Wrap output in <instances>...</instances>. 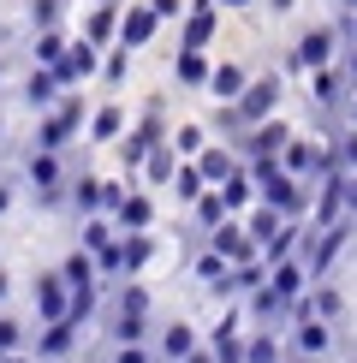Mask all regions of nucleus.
Wrapping results in <instances>:
<instances>
[{
	"label": "nucleus",
	"mask_w": 357,
	"mask_h": 363,
	"mask_svg": "<svg viewBox=\"0 0 357 363\" xmlns=\"http://www.w3.org/2000/svg\"><path fill=\"white\" fill-rule=\"evenodd\" d=\"M286 345H292V357H304V363H327L334 357V345H339V322H292V334H286Z\"/></svg>",
	"instance_id": "obj_1"
},
{
	"label": "nucleus",
	"mask_w": 357,
	"mask_h": 363,
	"mask_svg": "<svg viewBox=\"0 0 357 363\" xmlns=\"http://www.w3.org/2000/svg\"><path fill=\"white\" fill-rule=\"evenodd\" d=\"M78 340H84V322H72V315H60V322H42V334H36V363H66L72 352H78Z\"/></svg>",
	"instance_id": "obj_2"
},
{
	"label": "nucleus",
	"mask_w": 357,
	"mask_h": 363,
	"mask_svg": "<svg viewBox=\"0 0 357 363\" xmlns=\"http://www.w3.org/2000/svg\"><path fill=\"white\" fill-rule=\"evenodd\" d=\"M310 315H316V322H346V292L327 286V280H316V286L292 304V322H310ZM286 334H292V328H286Z\"/></svg>",
	"instance_id": "obj_3"
},
{
	"label": "nucleus",
	"mask_w": 357,
	"mask_h": 363,
	"mask_svg": "<svg viewBox=\"0 0 357 363\" xmlns=\"http://www.w3.org/2000/svg\"><path fill=\"white\" fill-rule=\"evenodd\" d=\"M334 48H339V30L316 24V30H304V36H298V48H292L286 66H292V72H322V66H334Z\"/></svg>",
	"instance_id": "obj_4"
},
{
	"label": "nucleus",
	"mask_w": 357,
	"mask_h": 363,
	"mask_svg": "<svg viewBox=\"0 0 357 363\" xmlns=\"http://www.w3.org/2000/svg\"><path fill=\"white\" fill-rule=\"evenodd\" d=\"M238 108V119H244V131L250 125H262V119H274V108H280V72H268V78H250V89L232 101Z\"/></svg>",
	"instance_id": "obj_5"
},
{
	"label": "nucleus",
	"mask_w": 357,
	"mask_h": 363,
	"mask_svg": "<svg viewBox=\"0 0 357 363\" xmlns=\"http://www.w3.org/2000/svg\"><path fill=\"white\" fill-rule=\"evenodd\" d=\"M30 298H36V315H42V322H60V315H72V280L60 274V268H42L36 286H30Z\"/></svg>",
	"instance_id": "obj_6"
},
{
	"label": "nucleus",
	"mask_w": 357,
	"mask_h": 363,
	"mask_svg": "<svg viewBox=\"0 0 357 363\" xmlns=\"http://www.w3.org/2000/svg\"><path fill=\"white\" fill-rule=\"evenodd\" d=\"M208 250H220L232 268H238V262H250V256H262V245L250 238V226L238 220V215H227V220L215 226V233H208Z\"/></svg>",
	"instance_id": "obj_7"
},
{
	"label": "nucleus",
	"mask_w": 357,
	"mask_h": 363,
	"mask_svg": "<svg viewBox=\"0 0 357 363\" xmlns=\"http://www.w3.org/2000/svg\"><path fill=\"white\" fill-rule=\"evenodd\" d=\"M310 96H316V113H339V108L351 101L346 66H322V72H310Z\"/></svg>",
	"instance_id": "obj_8"
},
{
	"label": "nucleus",
	"mask_w": 357,
	"mask_h": 363,
	"mask_svg": "<svg viewBox=\"0 0 357 363\" xmlns=\"http://www.w3.org/2000/svg\"><path fill=\"white\" fill-rule=\"evenodd\" d=\"M286 143H292V131L280 125V119H262V125H250L244 138H238V155H244V161H262V155H280Z\"/></svg>",
	"instance_id": "obj_9"
},
{
	"label": "nucleus",
	"mask_w": 357,
	"mask_h": 363,
	"mask_svg": "<svg viewBox=\"0 0 357 363\" xmlns=\"http://www.w3.org/2000/svg\"><path fill=\"white\" fill-rule=\"evenodd\" d=\"M96 54H101V42H89V36H78V42H72V48H66V60H60V66H54V72H60V84L72 89V84L96 78V72H101V60H96Z\"/></svg>",
	"instance_id": "obj_10"
},
{
	"label": "nucleus",
	"mask_w": 357,
	"mask_h": 363,
	"mask_svg": "<svg viewBox=\"0 0 357 363\" xmlns=\"http://www.w3.org/2000/svg\"><path fill=\"white\" fill-rule=\"evenodd\" d=\"M101 328H108L113 345H131V340H149V334H155V328H149V315H143V310H125V304H108Z\"/></svg>",
	"instance_id": "obj_11"
},
{
	"label": "nucleus",
	"mask_w": 357,
	"mask_h": 363,
	"mask_svg": "<svg viewBox=\"0 0 357 363\" xmlns=\"http://www.w3.org/2000/svg\"><path fill=\"white\" fill-rule=\"evenodd\" d=\"M197 328L191 322H167V328H155V352H161V363H185L191 352H197Z\"/></svg>",
	"instance_id": "obj_12"
},
{
	"label": "nucleus",
	"mask_w": 357,
	"mask_h": 363,
	"mask_svg": "<svg viewBox=\"0 0 357 363\" xmlns=\"http://www.w3.org/2000/svg\"><path fill=\"white\" fill-rule=\"evenodd\" d=\"M280 357H292L286 328H250V340H244V363H280Z\"/></svg>",
	"instance_id": "obj_13"
},
{
	"label": "nucleus",
	"mask_w": 357,
	"mask_h": 363,
	"mask_svg": "<svg viewBox=\"0 0 357 363\" xmlns=\"http://www.w3.org/2000/svg\"><path fill=\"white\" fill-rule=\"evenodd\" d=\"M244 322H250V315H232V310H227V322L208 334V345H215V357H220V363H244V340H250V334H244Z\"/></svg>",
	"instance_id": "obj_14"
},
{
	"label": "nucleus",
	"mask_w": 357,
	"mask_h": 363,
	"mask_svg": "<svg viewBox=\"0 0 357 363\" xmlns=\"http://www.w3.org/2000/svg\"><path fill=\"white\" fill-rule=\"evenodd\" d=\"M113 220H119V233H149V226H155V196L125 191V196H119V208H113Z\"/></svg>",
	"instance_id": "obj_15"
},
{
	"label": "nucleus",
	"mask_w": 357,
	"mask_h": 363,
	"mask_svg": "<svg viewBox=\"0 0 357 363\" xmlns=\"http://www.w3.org/2000/svg\"><path fill=\"white\" fill-rule=\"evenodd\" d=\"M60 89H66V84H60V72L54 66H36V72H30V84H24V101L36 113H54L60 108Z\"/></svg>",
	"instance_id": "obj_16"
},
{
	"label": "nucleus",
	"mask_w": 357,
	"mask_h": 363,
	"mask_svg": "<svg viewBox=\"0 0 357 363\" xmlns=\"http://www.w3.org/2000/svg\"><path fill=\"white\" fill-rule=\"evenodd\" d=\"M215 6H220V0H191L185 30H178V48H203V42L215 36Z\"/></svg>",
	"instance_id": "obj_17"
},
{
	"label": "nucleus",
	"mask_w": 357,
	"mask_h": 363,
	"mask_svg": "<svg viewBox=\"0 0 357 363\" xmlns=\"http://www.w3.org/2000/svg\"><path fill=\"white\" fill-rule=\"evenodd\" d=\"M227 215H232V203H227V191H220V185H208L197 203H191V220H197V233H203V238L215 233V226L227 220Z\"/></svg>",
	"instance_id": "obj_18"
},
{
	"label": "nucleus",
	"mask_w": 357,
	"mask_h": 363,
	"mask_svg": "<svg viewBox=\"0 0 357 363\" xmlns=\"http://www.w3.org/2000/svg\"><path fill=\"white\" fill-rule=\"evenodd\" d=\"M155 24H161L155 6H131L125 18H119V48H143V42L155 36Z\"/></svg>",
	"instance_id": "obj_19"
},
{
	"label": "nucleus",
	"mask_w": 357,
	"mask_h": 363,
	"mask_svg": "<svg viewBox=\"0 0 357 363\" xmlns=\"http://www.w3.org/2000/svg\"><path fill=\"white\" fill-rule=\"evenodd\" d=\"M197 167L208 173V185H227V179L244 167V155H238V149H227V143H215V149H203V155H197Z\"/></svg>",
	"instance_id": "obj_20"
},
{
	"label": "nucleus",
	"mask_w": 357,
	"mask_h": 363,
	"mask_svg": "<svg viewBox=\"0 0 357 363\" xmlns=\"http://www.w3.org/2000/svg\"><path fill=\"white\" fill-rule=\"evenodd\" d=\"M60 274H66L72 280V292H78V286H108V280H101V262H96V250H72L66 256V262H60Z\"/></svg>",
	"instance_id": "obj_21"
},
{
	"label": "nucleus",
	"mask_w": 357,
	"mask_h": 363,
	"mask_svg": "<svg viewBox=\"0 0 357 363\" xmlns=\"http://www.w3.org/2000/svg\"><path fill=\"white\" fill-rule=\"evenodd\" d=\"M173 78L185 84V89H208V78H215V66L203 60V48H178V60H173Z\"/></svg>",
	"instance_id": "obj_22"
},
{
	"label": "nucleus",
	"mask_w": 357,
	"mask_h": 363,
	"mask_svg": "<svg viewBox=\"0 0 357 363\" xmlns=\"http://www.w3.org/2000/svg\"><path fill=\"white\" fill-rule=\"evenodd\" d=\"M244 89H250V72L232 66V60H227V66H215V78H208V96H215V101H238Z\"/></svg>",
	"instance_id": "obj_23"
},
{
	"label": "nucleus",
	"mask_w": 357,
	"mask_h": 363,
	"mask_svg": "<svg viewBox=\"0 0 357 363\" xmlns=\"http://www.w3.org/2000/svg\"><path fill=\"white\" fill-rule=\"evenodd\" d=\"M244 226H250V238L256 245H268V238L286 226V208H274V203H256V208H244Z\"/></svg>",
	"instance_id": "obj_24"
},
{
	"label": "nucleus",
	"mask_w": 357,
	"mask_h": 363,
	"mask_svg": "<svg viewBox=\"0 0 357 363\" xmlns=\"http://www.w3.org/2000/svg\"><path fill=\"white\" fill-rule=\"evenodd\" d=\"M119 256H125V274L149 268V256H155V233H119Z\"/></svg>",
	"instance_id": "obj_25"
},
{
	"label": "nucleus",
	"mask_w": 357,
	"mask_h": 363,
	"mask_svg": "<svg viewBox=\"0 0 357 363\" xmlns=\"http://www.w3.org/2000/svg\"><path fill=\"white\" fill-rule=\"evenodd\" d=\"M203 191H208V173L197 167V161H178V173H173V196H178V203L191 208V203H197Z\"/></svg>",
	"instance_id": "obj_26"
},
{
	"label": "nucleus",
	"mask_w": 357,
	"mask_h": 363,
	"mask_svg": "<svg viewBox=\"0 0 357 363\" xmlns=\"http://www.w3.org/2000/svg\"><path fill=\"white\" fill-rule=\"evenodd\" d=\"M89 138H96V143H113V138H125V108H119V101L96 108V119H89Z\"/></svg>",
	"instance_id": "obj_27"
},
{
	"label": "nucleus",
	"mask_w": 357,
	"mask_h": 363,
	"mask_svg": "<svg viewBox=\"0 0 357 363\" xmlns=\"http://www.w3.org/2000/svg\"><path fill=\"white\" fill-rule=\"evenodd\" d=\"M191 274H197L203 286H215V280H227V274H232V262H227L220 250H208V245H203V250H197V262H191Z\"/></svg>",
	"instance_id": "obj_28"
},
{
	"label": "nucleus",
	"mask_w": 357,
	"mask_h": 363,
	"mask_svg": "<svg viewBox=\"0 0 357 363\" xmlns=\"http://www.w3.org/2000/svg\"><path fill=\"white\" fill-rule=\"evenodd\" d=\"M178 161H185V155H178V149H173V138H167V143L155 149V155H149V167H143V173L155 179V185H173V173H178Z\"/></svg>",
	"instance_id": "obj_29"
},
{
	"label": "nucleus",
	"mask_w": 357,
	"mask_h": 363,
	"mask_svg": "<svg viewBox=\"0 0 357 363\" xmlns=\"http://www.w3.org/2000/svg\"><path fill=\"white\" fill-rule=\"evenodd\" d=\"M6 352H30V328L12 310H0V357H6Z\"/></svg>",
	"instance_id": "obj_30"
},
{
	"label": "nucleus",
	"mask_w": 357,
	"mask_h": 363,
	"mask_svg": "<svg viewBox=\"0 0 357 363\" xmlns=\"http://www.w3.org/2000/svg\"><path fill=\"white\" fill-rule=\"evenodd\" d=\"M66 48H72V42L60 36V24H54V30H36V66H60Z\"/></svg>",
	"instance_id": "obj_31"
},
{
	"label": "nucleus",
	"mask_w": 357,
	"mask_h": 363,
	"mask_svg": "<svg viewBox=\"0 0 357 363\" xmlns=\"http://www.w3.org/2000/svg\"><path fill=\"white\" fill-rule=\"evenodd\" d=\"M119 18H125V12L96 6V12H89V24H84V36H89V42H108V36H119Z\"/></svg>",
	"instance_id": "obj_32"
},
{
	"label": "nucleus",
	"mask_w": 357,
	"mask_h": 363,
	"mask_svg": "<svg viewBox=\"0 0 357 363\" xmlns=\"http://www.w3.org/2000/svg\"><path fill=\"white\" fill-rule=\"evenodd\" d=\"M108 363H161V352H155V340H131V345H113Z\"/></svg>",
	"instance_id": "obj_33"
},
{
	"label": "nucleus",
	"mask_w": 357,
	"mask_h": 363,
	"mask_svg": "<svg viewBox=\"0 0 357 363\" xmlns=\"http://www.w3.org/2000/svg\"><path fill=\"white\" fill-rule=\"evenodd\" d=\"M173 149H178L185 161H197L203 149H208V131H203V125H178V131H173Z\"/></svg>",
	"instance_id": "obj_34"
},
{
	"label": "nucleus",
	"mask_w": 357,
	"mask_h": 363,
	"mask_svg": "<svg viewBox=\"0 0 357 363\" xmlns=\"http://www.w3.org/2000/svg\"><path fill=\"white\" fill-rule=\"evenodd\" d=\"M327 143H334L339 167H346V173H357V125H346V131H339V138H327Z\"/></svg>",
	"instance_id": "obj_35"
},
{
	"label": "nucleus",
	"mask_w": 357,
	"mask_h": 363,
	"mask_svg": "<svg viewBox=\"0 0 357 363\" xmlns=\"http://www.w3.org/2000/svg\"><path fill=\"white\" fill-rule=\"evenodd\" d=\"M30 24H36V30H54V24H60V0H30Z\"/></svg>",
	"instance_id": "obj_36"
},
{
	"label": "nucleus",
	"mask_w": 357,
	"mask_h": 363,
	"mask_svg": "<svg viewBox=\"0 0 357 363\" xmlns=\"http://www.w3.org/2000/svg\"><path fill=\"white\" fill-rule=\"evenodd\" d=\"M125 66H131V48H119L108 66H101V72H108V84H119V78H125Z\"/></svg>",
	"instance_id": "obj_37"
},
{
	"label": "nucleus",
	"mask_w": 357,
	"mask_h": 363,
	"mask_svg": "<svg viewBox=\"0 0 357 363\" xmlns=\"http://www.w3.org/2000/svg\"><path fill=\"white\" fill-rule=\"evenodd\" d=\"M149 6H155L161 18H178V12H191V6H178V0H149Z\"/></svg>",
	"instance_id": "obj_38"
},
{
	"label": "nucleus",
	"mask_w": 357,
	"mask_h": 363,
	"mask_svg": "<svg viewBox=\"0 0 357 363\" xmlns=\"http://www.w3.org/2000/svg\"><path fill=\"white\" fill-rule=\"evenodd\" d=\"M185 363H220V357H215V345H197V352H191Z\"/></svg>",
	"instance_id": "obj_39"
},
{
	"label": "nucleus",
	"mask_w": 357,
	"mask_h": 363,
	"mask_svg": "<svg viewBox=\"0 0 357 363\" xmlns=\"http://www.w3.org/2000/svg\"><path fill=\"white\" fill-rule=\"evenodd\" d=\"M346 215L357 220V173H351V191H346Z\"/></svg>",
	"instance_id": "obj_40"
},
{
	"label": "nucleus",
	"mask_w": 357,
	"mask_h": 363,
	"mask_svg": "<svg viewBox=\"0 0 357 363\" xmlns=\"http://www.w3.org/2000/svg\"><path fill=\"white\" fill-rule=\"evenodd\" d=\"M346 78H351V89H357V42H351V54H346Z\"/></svg>",
	"instance_id": "obj_41"
},
{
	"label": "nucleus",
	"mask_w": 357,
	"mask_h": 363,
	"mask_svg": "<svg viewBox=\"0 0 357 363\" xmlns=\"http://www.w3.org/2000/svg\"><path fill=\"white\" fill-rule=\"evenodd\" d=\"M6 298H12V274L0 268V310H6Z\"/></svg>",
	"instance_id": "obj_42"
},
{
	"label": "nucleus",
	"mask_w": 357,
	"mask_h": 363,
	"mask_svg": "<svg viewBox=\"0 0 357 363\" xmlns=\"http://www.w3.org/2000/svg\"><path fill=\"white\" fill-rule=\"evenodd\" d=\"M346 125H357V89H351V101H346Z\"/></svg>",
	"instance_id": "obj_43"
},
{
	"label": "nucleus",
	"mask_w": 357,
	"mask_h": 363,
	"mask_svg": "<svg viewBox=\"0 0 357 363\" xmlns=\"http://www.w3.org/2000/svg\"><path fill=\"white\" fill-rule=\"evenodd\" d=\"M6 208H12V185H0V215H6Z\"/></svg>",
	"instance_id": "obj_44"
},
{
	"label": "nucleus",
	"mask_w": 357,
	"mask_h": 363,
	"mask_svg": "<svg viewBox=\"0 0 357 363\" xmlns=\"http://www.w3.org/2000/svg\"><path fill=\"white\" fill-rule=\"evenodd\" d=\"M268 6H274V12H292V6H298V0H268Z\"/></svg>",
	"instance_id": "obj_45"
},
{
	"label": "nucleus",
	"mask_w": 357,
	"mask_h": 363,
	"mask_svg": "<svg viewBox=\"0 0 357 363\" xmlns=\"http://www.w3.org/2000/svg\"><path fill=\"white\" fill-rule=\"evenodd\" d=\"M220 6H250V0H220Z\"/></svg>",
	"instance_id": "obj_46"
},
{
	"label": "nucleus",
	"mask_w": 357,
	"mask_h": 363,
	"mask_svg": "<svg viewBox=\"0 0 357 363\" xmlns=\"http://www.w3.org/2000/svg\"><path fill=\"white\" fill-rule=\"evenodd\" d=\"M280 363H304V357H280Z\"/></svg>",
	"instance_id": "obj_47"
},
{
	"label": "nucleus",
	"mask_w": 357,
	"mask_h": 363,
	"mask_svg": "<svg viewBox=\"0 0 357 363\" xmlns=\"http://www.w3.org/2000/svg\"><path fill=\"white\" fill-rule=\"evenodd\" d=\"M96 6H113V0H96Z\"/></svg>",
	"instance_id": "obj_48"
},
{
	"label": "nucleus",
	"mask_w": 357,
	"mask_h": 363,
	"mask_svg": "<svg viewBox=\"0 0 357 363\" xmlns=\"http://www.w3.org/2000/svg\"><path fill=\"white\" fill-rule=\"evenodd\" d=\"M0 78H6V66H0Z\"/></svg>",
	"instance_id": "obj_49"
},
{
	"label": "nucleus",
	"mask_w": 357,
	"mask_h": 363,
	"mask_svg": "<svg viewBox=\"0 0 357 363\" xmlns=\"http://www.w3.org/2000/svg\"><path fill=\"white\" fill-rule=\"evenodd\" d=\"M351 6H357V0H351Z\"/></svg>",
	"instance_id": "obj_50"
}]
</instances>
